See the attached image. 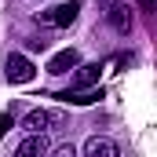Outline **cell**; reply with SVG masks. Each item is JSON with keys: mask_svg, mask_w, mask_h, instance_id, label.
I'll return each mask as SVG.
<instances>
[{"mask_svg": "<svg viewBox=\"0 0 157 157\" xmlns=\"http://www.w3.org/2000/svg\"><path fill=\"white\" fill-rule=\"evenodd\" d=\"M99 4H102V7H106V11H110V7H113V4H117V0H99Z\"/></svg>", "mask_w": 157, "mask_h": 157, "instance_id": "obj_12", "label": "cell"}, {"mask_svg": "<svg viewBox=\"0 0 157 157\" xmlns=\"http://www.w3.org/2000/svg\"><path fill=\"white\" fill-rule=\"evenodd\" d=\"M80 66V55L73 48H66V51H59L51 62H48V73H55V77H62V73H70V70H77Z\"/></svg>", "mask_w": 157, "mask_h": 157, "instance_id": "obj_5", "label": "cell"}, {"mask_svg": "<svg viewBox=\"0 0 157 157\" xmlns=\"http://www.w3.org/2000/svg\"><path fill=\"white\" fill-rule=\"evenodd\" d=\"M15 157H48V139H44V135H26V139L18 143Z\"/></svg>", "mask_w": 157, "mask_h": 157, "instance_id": "obj_6", "label": "cell"}, {"mask_svg": "<svg viewBox=\"0 0 157 157\" xmlns=\"http://www.w3.org/2000/svg\"><path fill=\"white\" fill-rule=\"evenodd\" d=\"M22 128L29 135H44V132H55V128H66V113L62 110H29Z\"/></svg>", "mask_w": 157, "mask_h": 157, "instance_id": "obj_1", "label": "cell"}, {"mask_svg": "<svg viewBox=\"0 0 157 157\" xmlns=\"http://www.w3.org/2000/svg\"><path fill=\"white\" fill-rule=\"evenodd\" d=\"M84 157H121V146L106 135H91L84 143Z\"/></svg>", "mask_w": 157, "mask_h": 157, "instance_id": "obj_4", "label": "cell"}, {"mask_svg": "<svg viewBox=\"0 0 157 157\" xmlns=\"http://www.w3.org/2000/svg\"><path fill=\"white\" fill-rule=\"evenodd\" d=\"M11 124H15V113L7 110V113L0 117V135H7V132H11Z\"/></svg>", "mask_w": 157, "mask_h": 157, "instance_id": "obj_11", "label": "cell"}, {"mask_svg": "<svg viewBox=\"0 0 157 157\" xmlns=\"http://www.w3.org/2000/svg\"><path fill=\"white\" fill-rule=\"evenodd\" d=\"M4 73H7V80L11 84H29L33 80V62L26 59V55H7V66H4Z\"/></svg>", "mask_w": 157, "mask_h": 157, "instance_id": "obj_3", "label": "cell"}, {"mask_svg": "<svg viewBox=\"0 0 157 157\" xmlns=\"http://www.w3.org/2000/svg\"><path fill=\"white\" fill-rule=\"evenodd\" d=\"M48 157H77V150H73V143H62V146L48 150Z\"/></svg>", "mask_w": 157, "mask_h": 157, "instance_id": "obj_10", "label": "cell"}, {"mask_svg": "<svg viewBox=\"0 0 157 157\" xmlns=\"http://www.w3.org/2000/svg\"><path fill=\"white\" fill-rule=\"evenodd\" d=\"M99 73H102V66H99V62H91V66H80V73H77V88H73V91L91 88V84L99 80Z\"/></svg>", "mask_w": 157, "mask_h": 157, "instance_id": "obj_8", "label": "cell"}, {"mask_svg": "<svg viewBox=\"0 0 157 157\" xmlns=\"http://www.w3.org/2000/svg\"><path fill=\"white\" fill-rule=\"evenodd\" d=\"M106 22H110L117 33H128V29H132V15H128V4H113V7L106 11Z\"/></svg>", "mask_w": 157, "mask_h": 157, "instance_id": "obj_7", "label": "cell"}, {"mask_svg": "<svg viewBox=\"0 0 157 157\" xmlns=\"http://www.w3.org/2000/svg\"><path fill=\"white\" fill-rule=\"evenodd\" d=\"M77 15H80V0H66V4H55V7L40 11L37 22H44V26H73Z\"/></svg>", "mask_w": 157, "mask_h": 157, "instance_id": "obj_2", "label": "cell"}, {"mask_svg": "<svg viewBox=\"0 0 157 157\" xmlns=\"http://www.w3.org/2000/svg\"><path fill=\"white\" fill-rule=\"evenodd\" d=\"M62 99H66V102H73V106H88V102L102 99V91H91V88H84V91H66Z\"/></svg>", "mask_w": 157, "mask_h": 157, "instance_id": "obj_9", "label": "cell"}]
</instances>
